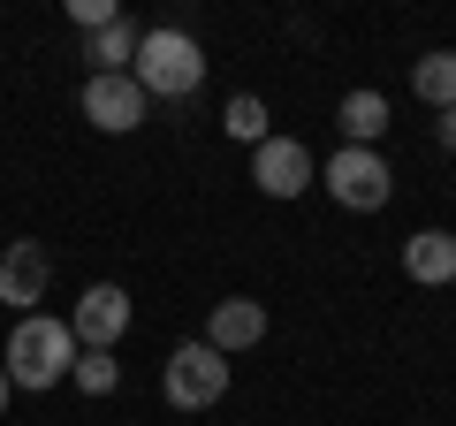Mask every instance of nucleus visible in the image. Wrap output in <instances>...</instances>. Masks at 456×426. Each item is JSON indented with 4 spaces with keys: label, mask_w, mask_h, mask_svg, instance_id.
Returning <instances> with one entry per match:
<instances>
[{
    "label": "nucleus",
    "mask_w": 456,
    "mask_h": 426,
    "mask_svg": "<svg viewBox=\"0 0 456 426\" xmlns=\"http://www.w3.org/2000/svg\"><path fill=\"white\" fill-rule=\"evenodd\" d=\"M53 282V259L46 244H31V236H16V244L0 251V305H38Z\"/></svg>",
    "instance_id": "9"
},
{
    "label": "nucleus",
    "mask_w": 456,
    "mask_h": 426,
    "mask_svg": "<svg viewBox=\"0 0 456 426\" xmlns=\"http://www.w3.org/2000/svg\"><path fill=\"white\" fill-rule=\"evenodd\" d=\"M137 23L130 16H114V23H99L92 31V46H84V61H92V77H130V61H137Z\"/></svg>",
    "instance_id": "11"
},
{
    "label": "nucleus",
    "mask_w": 456,
    "mask_h": 426,
    "mask_svg": "<svg viewBox=\"0 0 456 426\" xmlns=\"http://www.w3.org/2000/svg\"><path fill=\"white\" fill-rule=\"evenodd\" d=\"M327 198L335 206H350V213H380L395 198V176H388V160L380 152H365V145H342V152H327Z\"/></svg>",
    "instance_id": "3"
},
{
    "label": "nucleus",
    "mask_w": 456,
    "mask_h": 426,
    "mask_svg": "<svg viewBox=\"0 0 456 426\" xmlns=\"http://www.w3.org/2000/svg\"><path fill=\"white\" fill-rule=\"evenodd\" d=\"M69 381H77L84 396H114V381H122V365H114V350H77V365H69Z\"/></svg>",
    "instance_id": "15"
},
{
    "label": "nucleus",
    "mask_w": 456,
    "mask_h": 426,
    "mask_svg": "<svg viewBox=\"0 0 456 426\" xmlns=\"http://www.w3.org/2000/svg\"><path fill=\"white\" fill-rule=\"evenodd\" d=\"M152 115V99L137 92V77H84V122L107 137H130Z\"/></svg>",
    "instance_id": "6"
},
{
    "label": "nucleus",
    "mask_w": 456,
    "mask_h": 426,
    "mask_svg": "<svg viewBox=\"0 0 456 426\" xmlns=\"http://www.w3.org/2000/svg\"><path fill=\"white\" fill-rule=\"evenodd\" d=\"M206 343L221 350V358H236V350H259L266 343V305L259 297H221L206 320Z\"/></svg>",
    "instance_id": "8"
},
{
    "label": "nucleus",
    "mask_w": 456,
    "mask_h": 426,
    "mask_svg": "<svg viewBox=\"0 0 456 426\" xmlns=\"http://www.w3.org/2000/svg\"><path fill=\"white\" fill-rule=\"evenodd\" d=\"M8 396H16V389H8V373H0V411H8Z\"/></svg>",
    "instance_id": "18"
},
{
    "label": "nucleus",
    "mask_w": 456,
    "mask_h": 426,
    "mask_svg": "<svg viewBox=\"0 0 456 426\" xmlns=\"http://www.w3.org/2000/svg\"><path fill=\"white\" fill-rule=\"evenodd\" d=\"M160 389H167V404H175V411H206V404H221V396H228V358L213 343H175V350H167Z\"/></svg>",
    "instance_id": "4"
},
{
    "label": "nucleus",
    "mask_w": 456,
    "mask_h": 426,
    "mask_svg": "<svg viewBox=\"0 0 456 426\" xmlns=\"http://www.w3.org/2000/svg\"><path fill=\"white\" fill-rule=\"evenodd\" d=\"M69 365H77V335H69V320H53V312H23L16 328H8V350H0L8 389H53V381H69Z\"/></svg>",
    "instance_id": "1"
},
{
    "label": "nucleus",
    "mask_w": 456,
    "mask_h": 426,
    "mask_svg": "<svg viewBox=\"0 0 456 426\" xmlns=\"http://www.w3.org/2000/svg\"><path fill=\"white\" fill-rule=\"evenodd\" d=\"M122 8L114 0H69V23H84V31H99V23H114Z\"/></svg>",
    "instance_id": "16"
},
{
    "label": "nucleus",
    "mask_w": 456,
    "mask_h": 426,
    "mask_svg": "<svg viewBox=\"0 0 456 426\" xmlns=\"http://www.w3.org/2000/svg\"><path fill=\"white\" fill-rule=\"evenodd\" d=\"M251 183L266 198H305L320 176H312V152L297 137H266V145H251Z\"/></svg>",
    "instance_id": "7"
},
{
    "label": "nucleus",
    "mask_w": 456,
    "mask_h": 426,
    "mask_svg": "<svg viewBox=\"0 0 456 426\" xmlns=\"http://www.w3.org/2000/svg\"><path fill=\"white\" fill-rule=\"evenodd\" d=\"M441 152H456V107L441 115Z\"/></svg>",
    "instance_id": "17"
},
{
    "label": "nucleus",
    "mask_w": 456,
    "mask_h": 426,
    "mask_svg": "<svg viewBox=\"0 0 456 426\" xmlns=\"http://www.w3.org/2000/svg\"><path fill=\"white\" fill-rule=\"evenodd\" d=\"M403 274L419 282V290H449V282H456V236L449 229L403 236Z\"/></svg>",
    "instance_id": "10"
},
{
    "label": "nucleus",
    "mask_w": 456,
    "mask_h": 426,
    "mask_svg": "<svg viewBox=\"0 0 456 426\" xmlns=\"http://www.w3.org/2000/svg\"><path fill=\"white\" fill-rule=\"evenodd\" d=\"M411 92H419L434 115H449V107H456V46L419 53V69H411Z\"/></svg>",
    "instance_id": "13"
},
{
    "label": "nucleus",
    "mask_w": 456,
    "mask_h": 426,
    "mask_svg": "<svg viewBox=\"0 0 456 426\" xmlns=\"http://www.w3.org/2000/svg\"><path fill=\"white\" fill-rule=\"evenodd\" d=\"M335 122H342V137H350V145L380 152V137H388V92H350V99L335 107Z\"/></svg>",
    "instance_id": "12"
},
{
    "label": "nucleus",
    "mask_w": 456,
    "mask_h": 426,
    "mask_svg": "<svg viewBox=\"0 0 456 426\" xmlns=\"http://www.w3.org/2000/svg\"><path fill=\"white\" fill-rule=\"evenodd\" d=\"M130 290L122 282H92V290L77 297V320H69V335H77V350H114L122 335H130Z\"/></svg>",
    "instance_id": "5"
},
{
    "label": "nucleus",
    "mask_w": 456,
    "mask_h": 426,
    "mask_svg": "<svg viewBox=\"0 0 456 426\" xmlns=\"http://www.w3.org/2000/svg\"><path fill=\"white\" fill-rule=\"evenodd\" d=\"M221 130L236 137V145H266V99H251V92H236L221 107Z\"/></svg>",
    "instance_id": "14"
},
{
    "label": "nucleus",
    "mask_w": 456,
    "mask_h": 426,
    "mask_svg": "<svg viewBox=\"0 0 456 426\" xmlns=\"http://www.w3.org/2000/svg\"><path fill=\"white\" fill-rule=\"evenodd\" d=\"M137 92L145 99H183L206 84V46H198L191 31H175V23H160V31L137 38V61H130Z\"/></svg>",
    "instance_id": "2"
}]
</instances>
